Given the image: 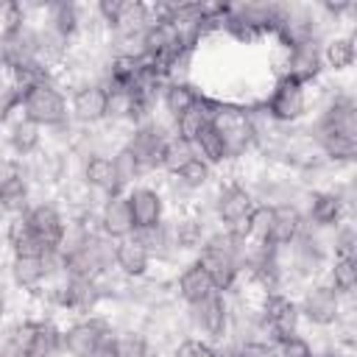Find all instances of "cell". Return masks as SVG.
Wrapping results in <instances>:
<instances>
[{
  "label": "cell",
  "mask_w": 357,
  "mask_h": 357,
  "mask_svg": "<svg viewBox=\"0 0 357 357\" xmlns=\"http://www.w3.org/2000/svg\"><path fill=\"white\" fill-rule=\"evenodd\" d=\"M206 92H201L190 78L187 81H167L162 86V95H159V106L165 112V117L173 123L176 117H181L187 109H192Z\"/></svg>",
  "instance_id": "cell-23"
},
{
  "label": "cell",
  "mask_w": 357,
  "mask_h": 357,
  "mask_svg": "<svg viewBox=\"0 0 357 357\" xmlns=\"http://www.w3.org/2000/svg\"><path fill=\"white\" fill-rule=\"evenodd\" d=\"M324 279L340 298H354V290H357V259L332 257L326 271H324Z\"/></svg>",
  "instance_id": "cell-26"
},
{
  "label": "cell",
  "mask_w": 357,
  "mask_h": 357,
  "mask_svg": "<svg viewBox=\"0 0 357 357\" xmlns=\"http://www.w3.org/2000/svg\"><path fill=\"white\" fill-rule=\"evenodd\" d=\"M307 220L298 204H273V226H271V245L273 248H287L301 231Z\"/></svg>",
  "instance_id": "cell-22"
},
{
  "label": "cell",
  "mask_w": 357,
  "mask_h": 357,
  "mask_svg": "<svg viewBox=\"0 0 357 357\" xmlns=\"http://www.w3.org/2000/svg\"><path fill=\"white\" fill-rule=\"evenodd\" d=\"M173 290H176V296H178V301H181L184 307H195V304L206 301L212 293H218L215 284H212V279H209V273H206L195 259L187 262V265L178 271V276H176V282H173Z\"/></svg>",
  "instance_id": "cell-20"
},
{
  "label": "cell",
  "mask_w": 357,
  "mask_h": 357,
  "mask_svg": "<svg viewBox=\"0 0 357 357\" xmlns=\"http://www.w3.org/2000/svg\"><path fill=\"white\" fill-rule=\"evenodd\" d=\"M254 206H257V198L251 187L240 178L220 181L212 192V218L218 229H226L243 240H245V218L251 215Z\"/></svg>",
  "instance_id": "cell-3"
},
{
  "label": "cell",
  "mask_w": 357,
  "mask_h": 357,
  "mask_svg": "<svg viewBox=\"0 0 357 357\" xmlns=\"http://www.w3.org/2000/svg\"><path fill=\"white\" fill-rule=\"evenodd\" d=\"M212 103H215V98H209V95H204L192 109H187L181 117H176L170 126H173V137H178V139H184V142H195L198 139V134L209 126V120H212Z\"/></svg>",
  "instance_id": "cell-25"
},
{
  "label": "cell",
  "mask_w": 357,
  "mask_h": 357,
  "mask_svg": "<svg viewBox=\"0 0 357 357\" xmlns=\"http://www.w3.org/2000/svg\"><path fill=\"white\" fill-rule=\"evenodd\" d=\"M31 176L28 165L14 156H0V212L3 215H22L31 204Z\"/></svg>",
  "instance_id": "cell-12"
},
{
  "label": "cell",
  "mask_w": 357,
  "mask_h": 357,
  "mask_svg": "<svg viewBox=\"0 0 357 357\" xmlns=\"http://www.w3.org/2000/svg\"><path fill=\"white\" fill-rule=\"evenodd\" d=\"M22 218H25V226L31 229V234H33L45 248L56 251V248L64 245L67 215H64L56 204H50V201H36V204H31V206L22 212Z\"/></svg>",
  "instance_id": "cell-13"
},
{
  "label": "cell",
  "mask_w": 357,
  "mask_h": 357,
  "mask_svg": "<svg viewBox=\"0 0 357 357\" xmlns=\"http://www.w3.org/2000/svg\"><path fill=\"white\" fill-rule=\"evenodd\" d=\"M184 315L192 326V335L212 343L223 346L229 340V326H231V304L226 293H212L206 301L195 307H184Z\"/></svg>",
  "instance_id": "cell-5"
},
{
  "label": "cell",
  "mask_w": 357,
  "mask_h": 357,
  "mask_svg": "<svg viewBox=\"0 0 357 357\" xmlns=\"http://www.w3.org/2000/svg\"><path fill=\"white\" fill-rule=\"evenodd\" d=\"M307 112H310V86L287 75H276L262 100V114L273 126H296L307 117Z\"/></svg>",
  "instance_id": "cell-4"
},
{
  "label": "cell",
  "mask_w": 357,
  "mask_h": 357,
  "mask_svg": "<svg viewBox=\"0 0 357 357\" xmlns=\"http://www.w3.org/2000/svg\"><path fill=\"white\" fill-rule=\"evenodd\" d=\"M301 212H304L307 226L315 229V231H332L337 223L351 218V206L346 204V198L340 195L337 187L307 190V201H304Z\"/></svg>",
  "instance_id": "cell-10"
},
{
  "label": "cell",
  "mask_w": 357,
  "mask_h": 357,
  "mask_svg": "<svg viewBox=\"0 0 357 357\" xmlns=\"http://www.w3.org/2000/svg\"><path fill=\"white\" fill-rule=\"evenodd\" d=\"M128 198V209H131V220H134V231L139 229H153L167 218V201L165 192L151 187V184H134L131 190H126Z\"/></svg>",
  "instance_id": "cell-15"
},
{
  "label": "cell",
  "mask_w": 357,
  "mask_h": 357,
  "mask_svg": "<svg viewBox=\"0 0 357 357\" xmlns=\"http://www.w3.org/2000/svg\"><path fill=\"white\" fill-rule=\"evenodd\" d=\"M259 318H262L265 335L273 346L298 335V326H301L298 307L290 293H262L259 296Z\"/></svg>",
  "instance_id": "cell-9"
},
{
  "label": "cell",
  "mask_w": 357,
  "mask_h": 357,
  "mask_svg": "<svg viewBox=\"0 0 357 357\" xmlns=\"http://www.w3.org/2000/svg\"><path fill=\"white\" fill-rule=\"evenodd\" d=\"M192 148H195V153L212 167V170H218V167H223V165H229V156H226V148H223V142H220V137H218V131L212 128V123L198 134V139L192 142Z\"/></svg>",
  "instance_id": "cell-29"
},
{
  "label": "cell",
  "mask_w": 357,
  "mask_h": 357,
  "mask_svg": "<svg viewBox=\"0 0 357 357\" xmlns=\"http://www.w3.org/2000/svg\"><path fill=\"white\" fill-rule=\"evenodd\" d=\"M329 254H332V257L357 259V229H354L351 218H346L343 223H337V226L332 229V237H329Z\"/></svg>",
  "instance_id": "cell-32"
},
{
  "label": "cell",
  "mask_w": 357,
  "mask_h": 357,
  "mask_svg": "<svg viewBox=\"0 0 357 357\" xmlns=\"http://www.w3.org/2000/svg\"><path fill=\"white\" fill-rule=\"evenodd\" d=\"M170 137H173L170 120H167V117H165V120H156V114H153L151 120H145V123L128 128L123 145L134 153V159L142 165V170H145V176H148V173H156V170H159V156H162V148H165V142H167Z\"/></svg>",
  "instance_id": "cell-7"
},
{
  "label": "cell",
  "mask_w": 357,
  "mask_h": 357,
  "mask_svg": "<svg viewBox=\"0 0 357 357\" xmlns=\"http://www.w3.org/2000/svg\"><path fill=\"white\" fill-rule=\"evenodd\" d=\"M170 178H176L184 190H190V192H201V190H206L209 184H212V178H215V170L201 159V156H192L176 176H170Z\"/></svg>",
  "instance_id": "cell-30"
},
{
  "label": "cell",
  "mask_w": 357,
  "mask_h": 357,
  "mask_svg": "<svg viewBox=\"0 0 357 357\" xmlns=\"http://www.w3.org/2000/svg\"><path fill=\"white\" fill-rule=\"evenodd\" d=\"M20 114L25 120H31L33 126H39L42 131L45 128L56 131V128L70 126V106H67V95H64L61 84L56 78H50V81L25 86L22 98H20Z\"/></svg>",
  "instance_id": "cell-2"
},
{
  "label": "cell",
  "mask_w": 357,
  "mask_h": 357,
  "mask_svg": "<svg viewBox=\"0 0 357 357\" xmlns=\"http://www.w3.org/2000/svg\"><path fill=\"white\" fill-rule=\"evenodd\" d=\"M98 231L112 243L126 240V237L134 234V220H131V209H128L126 192L103 198V204L98 206Z\"/></svg>",
  "instance_id": "cell-17"
},
{
  "label": "cell",
  "mask_w": 357,
  "mask_h": 357,
  "mask_svg": "<svg viewBox=\"0 0 357 357\" xmlns=\"http://www.w3.org/2000/svg\"><path fill=\"white\" fill-rule=\"evenodd\" d=\"M20 98H22V89L8 78L0 81V126H8L14 120V114L20 112Z\"/></svg>",
  "instance_id": "cell-33"
},
{
  "label": "cell",
  "mask_w": 357,
  "mask_h": 357,
  "mask_svg": "<svg viewBox=\"0 0 357 357\" xmlns=\"http://www.w3.org/2000/svg\"><path fill=\"white\" fill-rule=\"evenodd\" d=\"M112 162H114V170H117V178H120V184H123V190H131L142 176H145V170H142V165L134 159V153L120 142L114 151H112Z\"/></svg>",
  "instance_id": "cell-31"
},
{
  "label": "cell",
  "mask_w": 357,
  "mask_h": 357,
  "mask_svg": "<svg viewBox=\"0 0 357 357\" xmlns=\"http://www.w3.org/2000/svg\"><path fill=\"white\" fill-rule=\"evenodd\" d=\"M81 184L89 192H98L103 198L126 192L123 184H120V178H117L112 153H86L81 159Z\"/></svg>",
  "instance_id": "cell-16"
},
{
  "label": "cell",
  "mask_w": 357,
  "mask_h": 357,
  "mask_svg": "<svg viewBox=\"0 0 357 357\" xmlns=\"http://www.w3.org/2000/svg\"><path fill=\"white\" fill-rule=\"evenodd\" d=\"M321 45L318 39H304L282 47V70L279 75H287L304 86H312L324 78V61H321Z\"/></svg>",
  "instance_id": "cell-11"
},
{
  "label": "cell",
  "mask_w": 357,
  "mask_h": 357,
  "mask_svg": "<svg viewBox=\"0 0 357 357\" xmlns=\"http://www.w3.org/2000/svg\"><path fill=\"white\" fill-rule=\"evenodd\" d=\"M296 307H298V318L307 321L312 329H335L343 312V298L326 284V279H315L301 287Z\"/></svg>",
  "instance_id": "cell-6"
},
{
  "label": "cell",
  "mask_w": 357,
  "mask_h": 357,
  "mask_svg": "<svg viewBox=\"0 0 357 357\" xmlns=\"http://www.w3.org/2000/svg\"><path fill=\"white\" fill-rule=\"evenodd\" d=\"M151 254L145 251V245L131 234L126 240H117L114 243V271L128 279V282H139L145 276H151Z\"/></svg>",
  "instance_id": "cell-19"
},
{
  "label": "cell",
  "mask_w": 357,
  "mask_h": 357,
  "mask_svg": "<svg viewBox=\"0 0 357 357\" xmlns=\"http://www.w3.org/2000/svg\"><path fill=\"white\" fill-rule=\"evenodd\" d=\"M271 226H273V204H257L245 218V243L251 245H271Z\"/></svg>",
  "instance_id": "cell-27"
},
{
  "label": "cell",
  "mask_w": 357,
  "mask_h": 357,
  "mask_svg": "<svg viewBox=\"0 0 357 357\" xmlns=\"http://www.w3.org/2000/svg\"><path fill=\"white\" fill-rule=\"evenodd\" d=\"M61 351V326L42 315L25 318V357H53Z\"/></svg>",
  "instance_id": "cell-18"
},
{
  "label": "cell",
  "mask_w": 357,
  "mask_h": 357,
  "mask_svg": "<svg viewBox=\"0 0 357 357\" xmlns=\"http://www.w3.org/2000/svg\"><path fill=\"white\" fill-rule=\"evenodd\" d=\"M357 59V45H354V33L351 31H332L324 45H321V61H324V73H346L354 67Z\"/></svg>",
  "instance_id": "cell-21"
},
{
  "label": "cell",
  "mask_w": 357,
  "mask_h": 357,
  "mask_svg": "<svg viewBox=\"0 0 357 357\" xmlns=\"http://www.w3.org/2000/svg\"><path fill=\"white\" fill-rule=\"evenodd\" d=\"M6 145L17 159H31L42 151V128L25 120L22 114H17L6 128Z\"/></svg>",
  "instance_id": "cell-24"
},
{
  "label": "cell",
  "mask_w": 357,
  "mask_h": 357,
  "mask_svg": "<svg viewBox=\"0 0 357 357\" xmlns=\"http://www.w3.org/2000/svg\"><path fill=\"white\" fill-rule=\"evenodd\" d=\"M6 315H8V298H6V293L0 290V324L6 321Z\"/></svg>",
  "instance_id": "cell-35"
},
{
  "label": "cell",
  "mask_w": 357,
  "mask_h": 357,
  "mask_svg": "<svg viewBox=\"0 0 357 357\" xmlns=\"http://www.w3.org/2000/svg\"><path fill=\"white\" fill-rule=\"evenodd\" d=\"M192 156H198V153H195V148H192L190 142H184V139H178V137H170V139L165 142V148H162V156H159V173L176 176Z\"/></svg>",
  "instance_id": "cell-28"
},
{
  "label": "cell",
  "mask_w": 357,
  "mask_h": 357,
  "mask_svg": "<svg viewBox=\"0 0 357 357\" xmlns=\"http://www.w3.org/2000/svg\"><path fill=\"white\" fill-rule=\"evenodd\" d=\"M67 106H70V120L84 126V128H95V126L106 123V89H103V84H98V81L75 84L70 98H67Z\"/></svg>",
  "instance_id": "cell-14"
},
{
  "label": "cell",
  "mask_w": 357,
  "mask_h": 357,
  "mask_svg": "<svg viewBox=\"0 0 357 357\" xmlns=\"http://www.w3.org/2000/svg\"><path fill=\"white\" fill-rule=\"evenodd\" d=\"M112 332L114 326L106 315H78L67 326H61V351L73 357H92Z\"/></svg>",
  "instance_id": "cell-8"
},
{
  "label": "cell",
  "mask_w": 357,
  "mask_h": 357,
  "mask_svg": "<svg viewBox=\"0 0 357 357\" xmlns=\"http://www.w3.org/2000/svg\"><path fill=\"white\" fill-rule=\"evenodd\" d=\"M212 128L218 131L223 148H226V156H229V165L231 162H240L245 159L248 153L257 151V128H259V120L240 103H223V100H215L212 103Z\"/></svg>",
  "instance_id": "cell-1"
},
{
  "label": "cell",
  "mask_w": 357,
  "mask_h": 357,
  "mask_svg": "<svg viewBox=\"0 0 357 357\" xmlns=\"http://www.w3.org/2000/svg\"><path fill=\"white\" fill-rule=\"evenodd\" d=\"M273 351H276V357H315V346L301 332L287 337V340H282V343H276Z\"/></svg>",
  "instance_id": "cell-34"
}]
</instances>
